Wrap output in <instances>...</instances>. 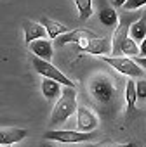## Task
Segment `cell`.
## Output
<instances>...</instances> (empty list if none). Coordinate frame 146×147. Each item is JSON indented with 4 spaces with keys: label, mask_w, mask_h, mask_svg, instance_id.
Returning a JSON list of instances; mask_svg holds the SVG:
<instances>
[{
    "label": "cell",
    "mask_w": 146,
    "mask_h": 147,
    "mask_svg": "<svg viewBox=\"0 0 146 147\" xmlns=\"http://www.w3.org/2000/svg\"><path fill=\"white\" fill-rule=\"evenodd\" d=\"M23 30H25V42H26L28 45L33 43L35 40H40V38L49 36V35H47V30L44 28L42 23L25 21V23H23Z\"/></svg>",
    "instance_id": "12"
},
{
    "label": "cell",
    "mask_w": 146,
    "mask_h": 147,
    "mask_svg": "<svg viewBox=\"0 0 146 147\" xmlns=\"http://www.w3.org/2000/svg\"><path fill=\"white\" fill-rule=\"evenodd\" d=\"M127 2H129V0H113V5L115 7H123Z\"/></svg>",
    "instance_id": "25"
},
{
    "label": "cell",
    "mask_w": 146,
    "mask_h": 147,
    "mask_svg": "<svg viewBox=\"0 0 146 147\" xmlns=\"http://www.w3.org/2000/svg\"><path fill=\"white\" fill-rule=\"evenodd\" d=\"M85 38H96V33H92V31H89V30H73V31H68V33L57 36V38L54 40V43H56L57 47H63V45H66V43H75V45H77L78 42H82V40H85Z\"/></svg>",
    "instance_id": "10"
},
{
    "label": "cell",
    "mask_w": 146,
    "mask_h": 147,
    "mask_svg": "<svg viewBox=\"0 0 146 147\" xmlns=\"http://www.w3.org/2000/svg\"><path fill=\"white\" fill-rule=\"evenodd\" d=\"M31 64H33V69L38 73L40 76H44V78H50V80H56V82H59L63 87H71V88H75V83H73L70 78H66L64 73H61V69H57L52 62H47V61L38 59V57L33 55Z\"/></svg>",
    "instance_id": "5"
},
{
    "label": "cell",
    "mask_w": 146,
    "mask_h": 147,
    "mask_svg": "<svg viewBox=\"0 0 146 147\" xmlns=\"http://www.w3.org/2000/svg\"><path fill=\"white\" fill-rule=\"evenodd\" d=\"M63 94V85L56 80H50V78H44L42 80V95L47 99V100H56L59 99Z\"/></svg>",
    "instance_id": "13"
},
{
    "label": "cell",
    "mask_w": 146,
    "mask_h": 147,
    "mask_svg": "<svg viewBox=\"0 0 146 147\" xmlns=\"http://www.w3.org/2000/svg\"><path fill=\"white\" fill-rule=\"evenodd\" d=\"M77 90L71 87H63V94L57 99L56 106L52 107L50 113V126H59L63 125L70 116L77 113Z\"/></svg>",
    "instance_id": "1"
},
{
    "label": "cell",
    "mask_w": 146,
    "mask_h": 147,
    "mask_svg": "<svg viewBox=\"0 0 146 147\" xmlns=\"http://www.w3.org/2000/svg\"><path fill=\"white\" fill-rule=\"evenodd\" d=\"M101 59H103V62L110 64L113 69H117L118 73H122V75H125V76H130V78H141V76H144V69L134 59H130L127 55H120V57H113V55L108 57V55H104Z\"/></svg>",
    "instance_id": "4"
},
{
    "label": "cell",
    "mask_w": 146,
    "mask_h": 147,
    "mask_svg": "<svg viewBox=\"0 0 146 147\" xmlns=\"http://www.w3.org/2000/svg\"><path fill=\"white\" fill-rule=\"evenodd\" d=\"M94 137H96L94 131L84 133L78 130H47L44 133L45 140H54V142H61V144H80V142L92 140Z\"/></svg>",
    "instance_id": "6"
},
{
    "label": "cell",
    "mask_w": 146,
    "mask_h": 147,
    "mask_svg": "<svg viewBox=\"0 0 146 147\" xmlns=\"http://www.w3.org/2000/svg\"><path fill=\"white\" fill-rule=\"evenodd\" d=\"M89 92L101 107H111L115 104V100H118L115 85H113V82L110 80L108 75L94 76L89 83Z\"/></svg>",
    "instance_id": "2"
},
{
    "label": "cell",
    "mask_w": 146,
    "mask_h": 147,
    "mask_svg": "<svg viewBox=\"0 0 146 147\" xmlns=\"http://www.w3.org/2000/svg\"><path fill=\"white\" fill-rule=\"evenodd\" d=\"M84 52L104 57L111 52V38H92L87 42V47L84 49Z\"/></svg>",
    "instance_id": "11"
},
{
    "label": "cell",
    "mask_w": 146,
    "mask_h": 147,
    "mask_svg": "<svg viewBox=\"0 0 146 147\" xmlns=\"http://www.w3.org/2000/svg\"><path fill=\"white\" fill-rule=\"evenodd\" d=\"M136 90H137V100L144 102L146 100V80H139L136 83Z\"/></svg>",
    "instance_id": "20"
},
{
    "label": "cell",
    "mask_w": 146,
    "mask_h": 147,
    "mask_svg": "<svg viewBox=\"0 0 146 147\" xmlns=\"http://www.w3.org/2000/svg\"><path fill=\"white\" fill-rule=\"evenodd\" d=\"M134 61H136V62H137L143 69H146V57H136Z\"/></svg>",
    "instance_id": "24"
},
{
    "label": "cell",
    "mask_w": 146,
    "mask_h": 147,
    "mask_svg": "<svg viewBox=\"0 0 146 147\" xmlns=\"http://www.w3.org/2000/svg\"><path fill=\"white\" fill-rule=\"evenodd\" d=\"M143 14H134L130 11L123 12L120 16V21H118V26L115 28L113 31V36H111V54L113 57H120L122 55V45L123 42L129 38V33H130V28L132 24L141 18Z\"/></svg>",
    "instance_id": "3"
},
{
    "label": "cell",
    "mask_w": 146,
    "mask_h": 147,
    "mask_svg": "<svg viewBox=\"0 0 146 147\" xmlns=\"http://www.w3.org/2000/svg\"><path fill=\"white\" fill-rule=\"evenodd\" d=\"M99 21L106 26V28H113V26H118L117 21H120V18L117 16L115 9L108 7V5H103L99 9Z\"/></svg>",
    "instance_id": "16"
},
{
    "label": "cell",
    "mask_w": 146,
    "mask_h": 147,
    "mask_svg": "<svg viewBox=\"0 0 146 147\" xmlns=\"http://www.w3.org/2000/svg\"><path fill=\"white\" fill-rule=\"evenodd\" d=\"M143 5H146V0H129L123 7H125L127 11H130V9H139V7H143Z\"/></svg>",
    "instance_id": "22"
},
{
    "label": "cell",
    "mask_w": 146,
    "mask_h": 147,
    "mask_svg": "<svg viewBox=\"0 0 146 147\" xmlns=\"http://www.w3.org/2000/svg\"><path fill=\"white\" fill-rule=\"evenodd\" d=\"M122 54L127 55V57H139V47H137V43H136L130 36L123 42V45H122Z\"/></svg>",
    "instance_id": "19"
},
{
    "label": "cell",
    "mask_w": 146,
    "mask_h": 147,
    "mask_svg": "<svg viewBox=\"0 0 146 147\" xmlns=\"http://www.w3.org/2000/svg\"><path fill=\"white\" fill-rule=\"evenodd\" d=\"M130 36L134 42H143L146 38V14H143L130 28Z\"/></svg>",
    "instance_id": "17"
},
{
    "label": "cell",
    "mask_w": 146,
    "mask_h": 147,
    "mask_svg": "<svg viewBox=\"0 0 146 147\" xmlns=\"http://www.w3.org/2000/svg\"><path fill=\"white\" fill-rule=\"evenodd\" d=\"M99 121L98 116L85 106H78L77 109V130L84 131V133H91L98 128Z\"/></svg>",
    "instance_id": "7"
},
{
    "label": "cell",
    "mask_w": 146,
    "mask_h": 147,
    "mask_svg": "<svg viewBox=\"0 0 146 147\" xmlns=\"http://www.w3.org/2000/svg\"><path fill=\"white\" fill-rule=\"evenodd\" d=\"M40 23H42V24H44V28L47 30V35H49V38H50V40H56L57 36H61V35H64V33H68V31H70L64 24L56 23V21H52V19H49V18H42V21H40Z\"/></svg>",
    "instance_id": "14"
},
{
    "label": "cell",
    "mask_w": 146,
    "mask_h": 147,
    "mask_svg": "<svg viewBox=\"0 0 146 147\" xmlns=\"http://www.w3.org/2000/svg\"><path fill=\"white\" fill-rule=\"evenodd\" d=\"M28 135V131L25 128H16V126H2L0 128V145H12L21 142L25 137Z\"/></svg>",
    "instance_id": "9"
},
{
    "label": "cell",
    "mask_w": 146,
    "mask_h": 147,
    "mask_svg": "<svg viewBox=\"0 0 146 147\" xmlns=\"http://www.w3.org/2000/svg\"><path fill=\"white\" fill-rule=\"evenodd\" d=\"M30 47V52L38 57V59H44L47 62H52V55H54V45L50 42V38H40V40H35L33 43L28 45Z\"/></svg>",
    "instance_id": "8"
},
{
    "label": "cell",
    "mask_w": 146,
    "mask_h": 147,
    "mask_svg": "<svg viewBox=\"0 0 146 147\" xmlns=\"http://www.w3.org/2000/svg\"><path fill=\"white\" fill-rule=\"evenodd\" d=\"M139 57H146V38L139 45Z\"/></svg>",
    "instance_id": "23"
},
{
    "label": "cell",
    "mask_w": 146,
    "mask_h": 147,
    "mask_svg": "<svg viewBox=\"0 0 146 147\" xmlns=\"http://www.w3.org/2000/svg\"><path fill=\"white\" fill-rule=\"evenodd\" d=\"M75 5H77V9H78V18H80V21H87V19L94 14L92 0H75Z\"/></svg>",
    "instance_id": "18"
},
{
    "label": "cell",
    "mask_w": 146,
    "mask_h": 147,
    "mask_svg": "<svg viewBox=\"0 0 146 147\" xmlns=\"http://www.w3.org/2000/svg\"><path fill=\"white\" fill-rule=\"evenodd\" d=\"M5 147H11V145H5Z\"/></svg>",
    "instance_id": "27"
},
{
    "label": "cell",
    "mask_w": 146,
    "mask_h": 147,
    "mask_svg": "<svg viewBox=\"0 0 146 147\" xmlns=\"http://www.w3.org/2000/svg\"><path fill=\"white\" fill-rule=\"evenodd\" d=\"M42 147H52V145H49V144H47V145H42Z\"/></svg>",
    "instance_id": "26"
},
{
    "label": "cell",
    "mask_w": 146,
    "mask_h": 147,
    "mask_svg": "<svg viewBox=\"0 0 146 147\" xmlns=\"http://www.w3.org/2000/svg\"><path fill=\"white\" fill-rule=\"evenodd\" d=\"M91 147H136V144L127 142V144H117V142H104L101 145H91Z\"/></svg>",
    "instance_id": "21"
},
{
    "label": "cell",
    "mask_w": 146,
    "mask_h": 147,
    "mask_svg": "<svg viewBox=\"0 0 146 147\" xmlns=\"http://www.w3.org/2000/svg\"><path fill=\"white\" fill-rule=\"evenodd\" d=\"M136 102H137V90H136V83L132 80H129L125 83V106H127V116H130L136 109Z\"/></svg>",
    "instance_id": "15"
}]
</instances>
